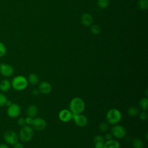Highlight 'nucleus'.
Segmentation results:
<instances>
[{"label": "nucleus", "mask_w": 148, "mask_h": 148, "mask_svg": "<svg viewBox=\"0 0 148 148\" xmlns=\"http://www.w3.org/2000/svg\"><path fill=\"white\" fill-rule=\"evenodd\" d=\"M69 107L72 114H79L84 111L85 103L81 98L75 97L71 99Z\"/></svg>", "instance_id": "obj_1"}, {"label": "nucleus", "mask_w": 148, "mask_h": 148, "mask_svg": "<svg viewBox=\"0 0 148 148\" xmlns=\"http://www.w3.org/2000/svg\"><path fill=\"white\" fill-rule=\"evenodd\" d=\"M12 87L17 91H22L25 89L28 86L27 78L22 75L15 76L11 82Z\"/></svg>", "instance_id": "obj_2"}, {"label": "nucleus", "mask_w": 148, "mask_h": 148, "mask_svg": "<svg viewBox=\"0 0 148 148\" xmlns=\"http://www.w3.org/2000/svg\"><path fill=\"white\" fill-rule=\"evenodd\" d=\"M121 113L120 111L117 109H111L106 113L107 121L112 125L118 124L121 121Z\"/></svg>", "instance_id": "obj_3"}, {"label": "nucleus", "mask_w": 148, "mask_h": 148, "mask_svg": "<svg viewBox=\"0 0 148 148\" xmlns=\"http://www.w3.org/2000/svg\"><path fill=\"white\" fill-rule=\"evenodd\" d=\"M34 136V130L32 127L29 125H24L20 128L19 131L18 138L24 142H27L31 140Z\"/></svg>", "instance_id": "obj_4"}, {"label": "nucleus", "mask_w": 148, "mask_h": 148, "mask_svg": "<svg viewBox=\"0 0 148 148\" xmlns=\"http://www.w3.org/2000/svg\"><path fill=\"white\" fill-rule=\"evenodd\" d=\"M3 139L8 144L13 145L18 142V136L14 131L7 130L3 133Z\"/></svg>", "instance_id": "obj_5"}, {"label": "nucleus", "mask_w": 148, "mask_h": 148, "mask_svg": "<svg viewBox=\"0 0 148 148\" xmlns=\"http://www.w3.org/2000/svg\"><path fill=\"white\" fill-rule=\"evenodd\" d=\"M112 135L116 138L121 139L125 136L127 131L125 127L121 125L115 124L111 129Z\"/></svg>", "instance_id": "obj_6"}, {"label": "nucleus", "mask_w": 148, "mask_h": 148, "mask_svg": "<svg viewBox=\"0 0 148 148\" xmlns=\"http://www.w3.org/2000/svg\"><path fill=\"white\" fill-rule=\"evenodd\" d=\"M21 112L20 106L16 103H12L7 109V114L11 118L17 117Z\"/></svg>", "instance_id": "obj_7"}, {"label": "nucleus", "mask_w": 148, "mask_h": 148, "mask_svg": "<svg viewBox=\"0 0 148 148\" xmlns=\"http://www.w3.org/2000/svg\"><path fill=\"white\" fill-rule=\"evenodd\" d=\"M0 73L3 77H9L14 73L13 67L8 64L1 63L0 64Z\"/></svg>", "instance_id": "obj_8"}, {"label": "nucleus", "mask_w": 148, "mask_h": 148, "mask_svg": "<svg viewBox=\"0 0 148 148\" xmlns=\"http://www.w3.org/2000/svg\"><path fill=\"white\" fill-rule=\"evenodd\" d=\"M72 119L74 121L76 125L80 127H84L88 123V119L87 117L81 113L79 114H72Z\"/></svg>", "instance_id": "obj_9"}, {"label": "nucleus", "mask_w": 148, "mask_h": 148, "mask_svg": "<svg viewBox=\"0 0 148 148\" xmlns=\"http://www.w3.org/2000/svg\"><path fill=\"white\" fill-rule=\"evenodd\" d=\"M31 125L33 128H34L35 130L41 131L45 128L46 126V122L43 118L36 117L33 119Z\"/></svg>", "instance_id": "obj_10"}, {"label": "nucleus", "mask_w": 148, "mask_h": 148, "mask_svg": "<svg viewBox=\"0 0 148 148\" xmlns=\"http://www.w3.org/2000/svg\"><path fill=\"white\" fill-rule=\"evenodd\" d=\"M72 117V113L68 109H62L58 113V118L62 122H68Z\"/></svg>", "instance_id": "obj_11"}, {"label": "nucleus", "mask_w": 148, "mask_h": 148, "mask_svg": "<svg viewBox=\"0 0 148 148\" xmlns=\"http://www.w3.org/2000/svg\"><path fill=\"white\" fill-rule=\"evenodd\" d=\"M38 90L39 92H42L43 94H47L50 93L51 91V84L46 81L42 82L38 86Z\"/></svg>", "instance_id": "obj_12"}, {"label": "nucleus", "mask_w": 148, "mask_h": 148, "mask_svg": "<svg viewBox=\"0 0 148 148\" xmlns=\"http://www.w3.org/2000/svg\"><path fill=\"white\" fill-rule=\"evenodd\" d=\"M80 21L82 25H83L84 26L87 27L92 24L93 22V18L90 13H84L82 14L81 16Z\"/></svg>", "instance_id": "obj_13"}, {"label": "nucleus", "mask_w": 148, "mask_h": 148, "mask_svg": "<svg viewBox=\"0 0 148 148\" xmlns=\"http://www.w3.org/2000/svg\"><path fill=\"white\" fill-rule=\"evenodd\" d=\"M11 87V82L8 79H3L0 82V90L2 92H7Z\"/></svg>", "instance_id": "obj_14"}, {"label": "nucleus", "mask_w": 148, "mask_h": 148, "mask_svg": "<svg viewBox=\"0 0 148 148\" xmlns=\"http://www.w3.org/2000/svg\"><path fill=\"white\" fill-rule=\"evenodd\" d=\"M38 112V109L37 106L35 105H31L27 108L26 110V114L27 116L33 118L36 116Z\"/></svg>", "instance_id": "obj_15"}, {"label": "nucleus", "mask_w": 148, "mask_h": 148, "mask_svg": "<svg viewBox=\"0 0 148 148\" xmlns=\"http://www.w3.org/2000/svg\"><path fill=\"white\" fill-rule=\"evenodd\" d=\"M103 148H120V143L117 140L112 139L104 143Z\"/></svg>", "instance_id": "obj_16"}, {"label": "nucleus", "mask_w": 148, "mask_h": 148, "mask_svg": "<svg viewBox=\"0 0 148 148\" xmlns=\"http://www.w3.org/2000/svg\"><path fill=\"white\" fill-rule=\"evenodd\" d=\"M27 80L28 82H29L31 85L35 86L38 83L39 78L37 74L35 73H31L29 75Z\"/></svg>", "instance_id": "obj_17"}, {"label": "nucleus", "mask_w": 148, "mask_h": 148, "mask_svg": "<svg viewBox=\"0 0 148 148\" xmlns=\"http://www.w3.org/2000/svg\"><path fill=\"white\" fill-rule=\"evenodd\" d=\"M128 114L132 117H135L139 114V111L136 106H131L127 110Z\"/></svg>", "instance_id": "obj_18"}, {"label": "nucleus", "mask_w": 148, "mask_h": 148, "mask_svg": "<svg viewBox=\"0 0 148 148\" xmlns=\"http://www.w3.org/2000/svg\"><path fill=\"white\" fill-rule=\"evenodd\" d=\"M132 144L134 148H142L143 147V141L140 138L134 139Z\"/></svg>", "instance_id": "obj_19"}, {"label": "nucleus", "mask_w": 148, "mask_h": 148, "mask_svg": "<svg viewBox=\"0 0 148 148\" xmlns=\"http://www.w3.org/2000/svg\"><path fill=\"white\" fill-rule=\"evenodd\" d=\"M139 106L143 111H146L148 106V98L147 97L142 98L139 101Z\"/></svg>", "instance_id": "obj_20"}, {"label": "nucleus", "mask_w": 148, "mask_h": 148, "mask_svg": "<svg viewBox=\"0 0 148 148\" xmlns=\"http://www.w3.org/2000/svg\"><path fill=\"white\" fill-rule=\"evenodd\" d=\"M91 32L94 35H98L101 32V28L98 24H93L90 28Z\"/></svg>", "instance_id": "obj_21"}, {"label": "nucleus", "mask_w": 148, "mask_h": 148, "mask_svg": "<svg viewBox=\"0 0 148 148\" xmlns=\"http://www.w3.org/2000/svg\"><path fill=\"white\" fill-rule=\"evenodd\" d=\"M138 6L139 8L142 10H145L148 8V1L147 0H139Z\"/></svg>", "instance_id": "obj_22"}, {"label": "nucleus", "mask_w": 148, "mask_h": 148, "mask_svg": "<svg viewBox=\"0 0 148 148\" xmlns=\"http://www.w3.org/2000/svg\"><path fill=\"white\" fill-rule=\"evenodd\" d=\"M109 0H97V5L101 9H105L109 6Z\"/></svg>", "instance_id": "obj_23"}, {"label": "nucleus", "mask_w": 148, "mask_h": 148, "mask_svg": "<svg viewBox=\"0 0 148 148\" xmlns=\"http://www.w3.org/2000/svg\"><path fill=\"white\" fill-rule=\"evenodd\" d=\"M109 128V125L106 122H102L99 125V130L102 132H106Z\"/></svg>", "instance_id": "obj_24"}, {"label": "nucleus", "mask_w": 148, "mask_h": 148, "mask_svg": "<svg viewBox=\"0 0 148 148\" xmlns=\"http://www.w3.org/2000/svg\"><path fill=\"white\" fill-rule=\"evenodd\" d=\"M6 51L7 49L5 45L0 41V58L3 57L6 54Z\"/></svg>", "instance_id": "obj_25"}, {"label": "nucleus", "mask_w": 148, "mask_h": 148, "mask_svg": "<svg viewBox=\"0 0 148 148\" xmlns=\"http://www.w3.org/2000/svg\"><path fill=\"white\" fill-rule=\"evenodd\" d=\"M7 100L8 99L6 95L2 92H0V106H5Z\"/></svg>", "instance_id": "obj_26"}, {"label": "nucleus", "mask_w": 148, "mask_h": 148, "mask_svg": "<svg viewBox=\"0 0 148 148\" xmlns=\"http://www.w3.org/2000/svg\"><path fill=\"white\" fill-rule=\"evenodd\" d=\"M105 139L104 138L100 135H97L94 138V143L97 142H105Z\"/></svg>", "instance_id": "obj_27"}, {"label": "nucleus", "mask_w": 148, "mask_h": 148, "mask_svg": "<svg viewBox=\"0 0 148 148\" xmlns=\"http://www.w3.org/2000/svg\"><path fill=\"white\" fill-rule=\"evenodd\" d=\"M17 124L20 126H24L25 125V120L24 117H20L17 120Z\"/></svg>", "instance_id": "obj_28"}, {"label": "nucleus", "mask_w": 148, "mask_h": 148, "mask_svg": "<svg viewBox=\"0 0 148 148\" xmlns=\"http://www.w3.org/2000/svg\"><path fill=\"white\" fill-rule=\"evenodd\" d=\"M147 114L145 111H143L140 114H139V118L142 120H145L147 119Z\"/></svg>", "instance_id": "obj_29"}, {"label": "nucleus", "mask_w": 148, "mask_h": 148, "mask_svg": "<svg viewBox=\"0 0 148 148\" xmlns=\"http://www.w3.org/2000/svg\"><path fill=\"white\" fill-rule=\"evenodd\" d=\"M104 143L103 142H97L94 143L95 148H103Z\"/></svg>", "instance_id": "obj_30"}, {"label": "nucleus", "mask_w": 148, "mask_h": 148, "mask_svg": "<svg viewBox=\"0 0 148 148\" xmlns=\"http://www.w3.org/2000/svg\"><path fill=\"white\" fill-rule=\"evenodd\" d=\"M25 124H27V125H31L32 121H33V118L31 117L27 116L25 119Z\"/></svg>", "instance_id": "obj_31"}, {"label": "nucleus", "mask_w": 148, "mask_h": 148, "mask_svg": "<svg viewBox=\"0 0 148 148\" xmlns=\"http://www.w3.org/2000/svg\"><path fill=\"white\" fill-rule=\"evenodd\" d=\"M112 137H113V135H112L111 133H106L105 136H104V139L105 140H109L110 139H112Z\"/></svg>", "instance_id": "obj_32"}, {"label": "nucleus", "mask_w": 148, "mask_h": 148, "mask_svg": "<svg viewBox=\"0 0 148 148\" xmlns=\"http://www.w3.org/2000/svg\"><path fill=\"white\" fill-rule=\"evenodd\" d=\"M13 148H24V147L21 143L17 142L13 145Z\"/></svg>", "instance_id": "obj_33"}, {"label": "nucleus", "mask_w": 148, "mask_h": 148, "mask_svg": "<svg viewBox=\"0 0 148 148\" xmlns=\"http://www.w3.org/2000/svg\"><path fill=\"white\" fill-rule=\"evenodd\" d=\"M39 90L37 89V88H34V89H33L32 91V95H34V96L38 95L39 94Z\"/></svg>", "instance_id": "obj_34"}, {"label": "nucleus", "mask_w": 148, "mask_h": 148, "mask_svg": "<svg viewBox=\"0 0 148 148\" xmlns=\"http://www.w3.org/2000/svg\"><path fill=\"white\" fill-rule=\"evenodd\" d=\"M0 148H9V147L6 144L1 143V144H0Z\"/></svg>", "instance_id": "obj_35"}, {"label": "nucleus", "mask_w": 148, "mask_h": 148, "mask_svg": "<svg viewBox=\"0 0 148 148\" xmlns=\"http://www.w3.org/2000/svg\"><path fill=\"white\" fill-rule=\"evenodd\" d=\"M12 103V102L10 101L7 100V101H6V104H5V106H7L8 107V106H9Z\"/></svg>", "instance_id": "obj_36"}]
</instances>
